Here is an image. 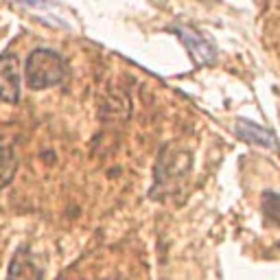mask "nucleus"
Returning <instances> with one entry per match:
<instances>
[{"mask_svg": "<svg viewBox=\"0 0 280 280\" xmlns=\"http://www.w3.org/2000/svg\"><path fill=\"white\" fill-rule=\"evenodd\" d=\"M66 75V64L55 50L35 48L26 59L24 77L31 90H44L57 85Z\"/></svg>", "mask_w": 280, "mask_h": 280, "instance_id": "f257e3e1", "label": "nucleus"}, {"mask_svg": "<svg viewBox=\"0 0 280 280\" xmlns=\"http://www.w3.org/2000/svg\"><path fill=\"white\" fill-rule=\"evenodd\" d=\"M7 280H42V270L33 259L31 250L22 245L9 263Z\"/></svg>", "mask_w": 280, "mask_h": 280, "instance_id": "f03ea898", "label": "nucleus"}, {"mask_svg": "<svg viewBox=\"0 0 280 280\" xmlns=\"http://www.w3.org/2000/svg\"><path fill=\"white\" fill-rule=\"evenodd\" d=\"M0 96L9 103L20 99V79H18V61L13 55H7L0 59Z\"/></svg>", "mask_w": 280, "mask_h": 280, "instance_id": "7ed1b4c3", "label": "nucleus"}, {"mask_svg": "<svg viewBox=\"0 0 280 280\" xmlns=\"http://www.w3.org/2000/svg\"><path fill=\"white\" fill-rule=\"evenodd\" d=\"M178 33L182 42L186 44V48L191 50V55L195 57L197 64H208V61L215 59V46L208 39H204V35H199L193 28H182V26H178Z\"/></svg>", "mask_w": 280, "mask_h": 280, "instance_id": "20e7f679", "label": "nucleus"}, {"mask_svg": "<svg viewBox=\"0 0 280 280\" xmlns=\"http://www.w3.org/2000/svg\"><path fill=\"white\" fill-rule=\"evenodd\" d=\"M237 134H239V138H243L248 142H254V145H263V147H270V149H278L276 136H274L272 131L259 127L256 123L237 121Z\"/></svg>", "mask_w": 280, "mask_h": 280, "instance_id": "39448f33", "label": "nucleus"}, {"mask_svg": "<svg viewBox=\"0 0 280 280\" xmlns=\"http://www.w3.org/2000/svg\"><path fill=\"white\" fill-rule=\"evenodd\" d=\"M15 169H18V158H15L13 147L2 145L0 147V188H4L13 180Z\"/></svg>", "mask_w": 280, "mask_h": 280, "instance_id": "423d86ee", "label": "nucleus"}, {"mask_svg": "<svg viewBox=\"0 0 280 280\" xmlns=\"http://www.w3.org/2000/svg\"><path fill=\"white\" fill-rule=\"evenodd\" d=\"M263 213L274 224H280V195H276L274 191L263 193Z\"/></svg>", "mask_w": 280, "mask_h": 280, "instance_id": "0eeeda50", "label": "nucleus"}]
</instances>
